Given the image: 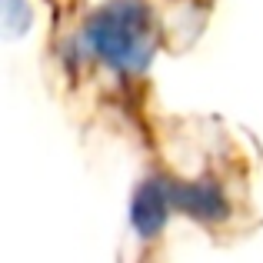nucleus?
Wrapping results in <instances>:
<instances>
[{
    "mask_svg": "<svg viewBox=\"0 0 263 263\" xmlns=\"http://www.w3.org/2000/svg\"><path fill=\"white\" fill-rule=\"evenodd\" d=\"M90 40L97 53L117 67H140L147 57V13L134 0L107 7L90 24Z\"/></svg>",
    "mask_w": 263,
    "mask_h": 263,
    "instance_id": "1",
    "label": "nucleus"
},
{
    "mask_svg": "<svg viewBox=\"0 0 263 263\" xmlns=\"http://www.w3.org/2000/svg\"><path fill=\"white\" fill-rule=\"evenodd\" d=\"M174 200L180 203V210L190 213V217H200V220L227 217L223 193H220L213 183H183L180 190H174Z\"/></svg>",
    "mask_w": 263,
    "mask_h": 263,
    "instance_id": "2",
    "label": "nucleus"
},
{
    "mask_svg": "<svg viewBox=\"0 0 263 263\" xmlns=\"http://www.w3.org/2000/svg\"><path fill=\"white\" fill-rule=\"evenodd\" d=\"M163 217H167V193L160 183H147L134 200V223L143 233H157Z\"/></svg>",
    "mask_w": 263,
    "mask_h": 263,
    "instance_id": "3",
    "label": "nucleus"
}]
</instances>
